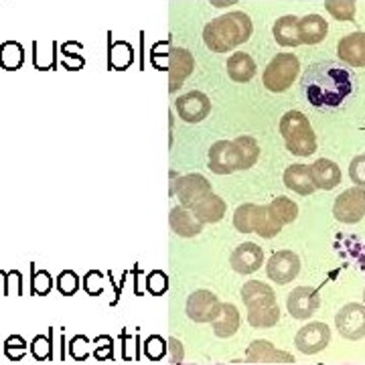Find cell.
<instances>
[{"label":"cell","mask_w":365,"mask_h":365,"mask_svg":"<svg viewBox=\"0 0 365 365\" xmlns=\"http://www.w3.org/2000/svg\"><path fill=\"white\" fill-rule=\"evenodd\" d=\"M270 207H272V211L276 216L280 217V221H283L284 225L297 221V217H299V205L292 199H288V197H276V199H272Z\"/></svg>","instance_id":"cell-30"},{"label":"cell","mask_w":365,"mask_h":365,"mask_svg":"<svg viewBox=\"0 0 365 365\" xmlns=\"http://www.w3.org/2000/svg\"><path fill=\"white\" fill-rule=\"evenodd\" d=\"M171 349H173V361H182V347L177 339H171Z\"/></svg>","instance_id":"cell-39"},{"label":"cell","mask_w":365,"mask_h":365,"mask_svg":"<svg viewBox=\"0 0 365 365\" xmlns=\"http://www.w3.org/2000/svg\"><path fill=\"white\" fill-rule=\"evenodd\" d=\"M333 216L341 223H357V221H361L365 217L364 187L345 189L333 203Z\"/></svg>","instance_id":"cell-7"},{"label":"cell","mask_w":365,"mask_h":365,"mask_svg":"<svg viewBox=\"0 0 365 365\" xmlns=\"http://www.w3.org/2000/svg\"><path fill=\"white\" fill-rule=\"evenodd\" d=\"M168 286V280H166V274H163L161 270H154L150 272L149 278H147V288H149L152 295H163Z\"/></svg>","instance_id":"cell-38"},{"label":"cell","mask_w":365,"mask_h":365,"mask_svg":"<svg viewBox=\"0 0 365 365\" xmlns=\"http://www.w3.org/2000/svg\"><path fill=\"white\" fill-rule=\"evenodd\" d=\"M355 89V73L337 61L313 63L300 78L302 98L318 112H337L345 108Z\"/></svg>","instance_id":"cell-1"},{"label":"cell","mask_w":365,"mask_h":365,"mask_svg":"<svg viewBox=\"0 0 365 365\" xmlns=\"http://www.w3.org/2000/svg\"><path fill=\"white\" fill-rule=\"evenodd\" d=\"M242 300L248 307V323L254 329H268L280 321L276 295L268 284L249 280L242 286Z\"/></svg>","instance_id":"cell-3"},{"label":"cell","mask_w":365,"mask_h":365,"mask_svg":"<svg viewBox=\"0 0 365 365\" xmlns=\"http://www.w3.org/2000/svg\"><path fill=\"white\" fill-rule=\"evenodd\" d=\"M168 223H171V230L179 237H195L203 232V225L191 214V209H185V207H173Z\"/></svg>","instance_id":"cell-21"},{"label":"cell","mask_w":365,"mask_h":365,"mask_svg":"<svg viewBox=\"0 0 365 365\" xmlns=\"http://www.w3.org/2000/svg\"><path fill=\"white\" fill-rule=\"evenodd\" d=\"M325 8L331 13V17H335L337 20H353L355 18V2L353 0H327L325 2Z\"/></svg>","instance_id":"cell-31"},{"label":"cell","mask_w":365,"mask_h":365,"mask_svg":"<svg viewBox=\"0 0 365 365\" xmlns=\"http://www.w3.org/2000/svg\"><path fill=\"white\" fill-rule=\"evenodd\" d=\"M175 195L185 209H193L201 199H205L207 195H211V182L207 181L199 173H191V175H182L175 182Z\"/></svg>","instance_id":"cell-8"},{"label":"cell","mask_w":365,"mask_h":365,"mask_svg":"<svg viewBox=\"0 0 365 365\" xmlns=\"http://www.w3.org/2000/svg\"><path fill=\"white\" fill-rule=\"evenodd\" d=\"M311 177H313L316 189L331 191L341 182V168L329 159H318L316 163L311 165Z\"/></svg>","instance_id":"cell-18"},{"label":"cell","mask_w":365,"mask_h":365,"mask_svg":"<svg viewBox=\"0 0 365 365\" xmlns=\"http://www.w3.org/2000/svg\"><path fill=\"white\" fill-rule=\"evenodd\" d=\"M337 55L349 67H365V33H349L337 45Z\"/></svg>","instance_id":"cell-17"},{"label":"cell","mask_w":365,"mask_h":365,"mask_svg":"<svg viewBox=\"0 0 365 365\" xmlns=\"http://www.w3.org/2000/svg\"><path fill=\"white\" fill-rule=\"evenodd\" d=\"M329 31L327 20L321 15H307L299 18V37L302 45H316L321 43Z\"/></svg>","instance_id":"cell-22"},{"label":"cell","mask_w":365,"mask_h":365,"mask_svg":"<svg viewBox=\"0 0 365 365\" xmlns=\"http://www.w3.org/2000/svg\"><path fill=\"white\" fill-rule=\"evenodd\" d=\"M232 268L237 274H254L264 264V252L254 242H244L232 254Z\"/></svg>","instance_id":"cell-15"},{"label":"cell","mask_w":365,"mask_h":365,"mask_svg":"<svg viewBox=\"0 0 365 365\" xmlns=\"http://www.w3.org/2000/svg\"><path fill=\"white\" fill-rule=\"evenodd\" d=\"M211 323H214V333L217 337L228 339V337H233L240 329V313L232 302H225L219 307V313Z\"/></svg>","instance_id":"cell-24"},{"label":"cell","mask_w":365,"mask_h":365,"mask_svg":"<svg viewBox=\"0 0 365 365\" xmlns=\"http://www.w3.org/2000/svg\"><path fill=\"white\" fill-rule=\"evenodd\" d=\"M266 272H268V278L276 284L292 283L300 272V258L290 249L274 252L266 264Z\"/></svg>","instance_id":"cell-10"},{"label":"cell","mask_w":365,"mask_h":365,"mask_svg":"<svg viewBox=\"0 0 365 365\" xmlns=\"http://www.w3.org/2000/svg\"><path fill=\"white\" fill-rule=\"evenodd\" d=\"M246 359L252 364H292L295 357L283 349H276L266 339H256L249 343Z\"/></svg>","instance_id":"cell-16"},{"label":"cell","mask_w":365,"mask_h":365,"mask_svg":"<svg viewBox=\"0 0 365 365\" xmlns=\"http://www.w3.org/2000/svg\"><path fill=\"white\" fill-rule=\"evenodd\" d=\"M297 347L300 353L304 355H315L318 351L327 347L331 343V329L325 325V323H309L304 325L299 333H297V339H295Z\"/></svg>","instance_id":"cell-12"},{"label":"cell","mask_w":365,"mask_h":365,"mask_svg":"<svg viewBox=\"0 0 365 365\" xmlns=\"http://www.w3.org/2000/svg\"><path fill=\"white\" fill-rule=\"evenodd\" d=\"M280 134L288 152L295 156H309L316 150V136L309 118L299 110L286 112L280 120Z\"/></svg>","instance_id":"cell-4"},{"label":"cell","mask_w":365,"mask_h":365,"mask_svg":"<svg viewBox=\"0 0 365 365\" xmlns=\"http://www.w3.org/2000/svg\"><path fill=\"white\" fill-rule=\"evenodd\" d=\"M364 302H365V290H364Z\"/></svg>","instance_id":"cell-40"},{"label":"cell","mask_w":365,"mask_h":365,"mask_svg":"<svg viewBox=\"0 0 365 365\" xmlns=\"http://www.w3.org/2000/svg\"><path fill=\"white\" fill-rule=\"evenodd\" d=\"M284 223L280 221V217L272 211L270 205H258L256 209V219H254V233H258L260 237H276L278 233L283 232Z\"/></svg>","instance_id":"cell-23"},{"label":"cell","mask_w":365,"mask_h":365,"mask_svg":"<svg viewBox=\"0 0 365 365\" xmlns=\"http://www.w3.org/2000/svg\"><path fill=\"white\" fill-rule=\"evenodd\" d=\"M209 168L216 175H232L249 166L235 140H217L209 149Z\"/></svg>","instance_id":"cell-6"},{"label":"cell","mask_w":365,"mask_h":365,"mask_svg":"<svg viewBox=\"0 0 365 365\" xmlns=\"http://www.w3.org/2000/svg\"><path fill=\"white\" fill-rule=\"evenodd\" d=\"M31 353L37 361H45V359H51L53 355V345H51V337L47 335H37L31 343Z\"/></svg>","instance_id":"cell-34"},{"label":"cell","mask_w":365,"mask_h":365,"mask_svg":"<svg viewBox=\"0 0 365 365\" xmlns=\"http://www.w3.org/2000/svg\"><path fill=\"white\" fill-rule=\"evenodd\" d=\"M25 63V49L17 41H6L0 45V66L6 71H15Z\"/></svg>","instance_id":"cell-28"},{"label":"cell","mask_w":365,"mask_h":365,"mask_svg":"<svg viewBox=\"0 0 365 365\" xmlns=\"http://www.w3.org/2000/svg\"><path fill=\"white\" fill-rule=\"evenodd\" d=\"M349 177L355 182V187L365 189V154H357L349 165Z\"/></svg>","instance_id":"cell-36"},{"label":"cell","mask_w":365,"mask_h":365,"mask_svg":"<svg viewBox=\"0 0 365 365\" xmlns=\"http://www.w3.org/2000/svg\"><path fill=\"white\" fill-rule=\"evenodd\" d=\"M228 75L233 82L246 83L256 75V63L248 53H233L228 59Z\"/></svg>","instance_id":"cell-27"},{"label":"cell","mask_w":365,"mask_h":365,"mask_svg":"<svg viewBox=\"0 0 365 365\" xmlns=\"http://www.w3.org/2000/svg\"><path fill=\"white\" fill-rule=\"evenodd\" d=\"M221 302L211 290H195L187 299V316L195 323H211L219 313Z\"/></svg>","instance_id":"cell-14"},{"label":"cell","mask_w":365,"mask_h":365,"mask_svg":"<svg viewBox=\"0 0 365 365\" xmlns=\"http://www.w3.org/2000/svg\"><path fill=\"white\" fill-rule=\"evenodd\" d=\"M166 351V341L163 337H159V335H152L147 339V343H144V353H147V357L150 359H161L163 355H165Z\"/></svg>","instance_id":"cell-37"},{"label":"cell","mask_w":365,"mask_h":365,"mask_svg":"<svg viewBox=\"0 0 365 365\" xmlns=\"http://www.w3.org/2000/svg\"><path fill=\"white\" fill-rule=\"evenodd\" d=\"M252 35V20L244 13H228L223 17L211 20L205 31L203 41L216 53H228L237 45L246 43Z\"/></svg>","instance_id":"cell-2"},{"label":"cell","mask_w":365,"mask_h":365,"mask_svg":"<svg viewBox=\"0 0 365 365\" xmlns=\"http://www.w3.org/2000/svg\"><path fill=\"white\" fill-rule=\"evenodd\" d=\"M299 69V57L295 53H278L266 67L264 85L274 94L286 92L297 80Z\"/></svg>","instance_id":"cell-5"},{"label":"cell","mask_w":365,"mask_h":365,"mask_svg":"<svg viewBox=\"0 0 365 365\" xmlns=\"http://www.w3.org/2000/svg\"><path fill=\"white\" fill-rule=\"evenodd\" d=\"M57 288H59V292H61V295H66V297H73V295L80 290V276H78L73 270H66V272H61V274H59V278H57Z\"/></svg>","instance_id":"cell-33"},{"label":"cell","mask_w":365,"mask_h":365,"mask_svg":"<svg viewBox=\"0 0 365 365\" xmlns=\"http://www.w3.org/2000/svg\"><path fill=\"white\" fill-rule=\"evenodd\" d=\"M175 110H177V114H179L182 122L199 124V122H203L205 118L209 116L211 101L201 92H189V94H182V96L177 98Z\"/></svg>","instance_id":"cell-11"},{"label":"cell","mask_w":365,"mask_h":365,"mask_svg":"<svg viewBox=\"0 0 365 365\" xmlns=\"http://www.w3.org/2000/svg\"><path fill=\"white\" fill-rule=\"evenodd\" d=\"M321 307V297L318 290L311 288V286H297L288 299H286V309L292 318L304 321L309 316H313L316 313V309Z\"/></svg>","instance_id":"cell-13"},{"label":"cell","mask_w":365,"mask_h":365,"mask_svg":"<svg viewBox=\"0 0 365 365\" xmlns=\"http://www.w3.org/2000/svg\"><path fill=\"white\" fill-rule=\"evenodd\" d=\"M272 33H274L276 43L283 45V47H299V45H302L299 37V18L292 17V15L278 18Z\"/></svg>","instance_id":"cell-26"},{"label":"cell","mask_w":365,"mask_h":365,"mask_svg":"<svg viewBox=\"0 0 365 365\" xmlns=\"http://www.w3.org/2000/svg\"><path fill=\"white\" fill-rule=\"evenodd\" d=\"M31 274H33V278H31V290H33L35 295H39V297L49 295L51 288H53V278H51L49 272L47 270H37V272L31 270Z\"/></svg>","instance_id":"cell-32"},{"label":"cell","mask_w":365,"mask_h":365,"mask_svg":"<svg viewBox=\"0 0 365 365\" xmlns=\"http://www.w3.org/2000/svg\"><path fill=\"white\" fill-rule=\"evenodd\" d=\"M284 185H286V189H290L299 195H311L316 191L313 177H311V166L307 165L288 166L284 171Z\"/></svg>","instance_id":"cell-20"},{"label":"cell","mask_w":365,"mask_h":365,"mask_svg":"<svg viewBox=\"0 0 365 365\" xmlns=\"http://www.w3.org/2000/svg\"><path fill=\"white\" fill-rule=\"evenodd\" d=\"M335 325L341 337H345L349 341H357L365 337V304L359 302H349L345 304L337 316H335Z\"/></svg>","instance_id":"cell-9"},{"label":"cell","mask_w":365,"mask_h":365,"mask_svg":"<svg viewBox=\"0 0 365 365\" xmlns=\"http://www.w3.org/2000/svg\"><path fill=\"white\" fill-rule=\"evenodd\" d=\"M256 209L258 205L254 203H244L235 209L233 214V225L242 233H254V219H256Z\"/></svg>","instance_id":"cell-29"},{"label":"cell","mask_w":365,"mask_h":365,"mask_svg":"<svg viewBox=\"0 0 365 365\" xmlns=\"http://www.w3.org/2000/svg\"><path fill=\"white\" fill-rule=\"evenodd\" d=\"M168 73H171V92H175L182 82L185 78L191 73L193 69V57L187 49H173V55H171V66H168Z\"/></svg>","instance_id":"cell-25"},{"label":"cell","mask_w":365,"mask_h":365,"mask_svg":"<svg viewBox=\"0 0 365 365\" xmlns=\"http://www.w3.org/2000/svg\"><path fill=\"white\" fill-rule=\"evenodd\" d=\"M4 353H6V357H8L11 361L23 359V355L27 353V343H25V339L18 337V335L8 337V339L4 341Z\"/></svg>","instance_id":"cell-35"},{"label":"cell","mask_w":365,"mask_h":365,"mask_svg":"<svg viewBox=\"0 0 365 365\" xmlns=\"http://www.w3.org/2000/svg\"><path fill=\"white\" fill-rule=\"evenodd\" d=\"M225 211H228V205H225V201L221 199L219 195L216 193H211V195H207L205 199H201L193 209H191V214L195 216V219L199 221L201 225H205V223H217V221H221L223 216H225Z\"/></svg>","instance_id":"cell-19"}]
</instances>
